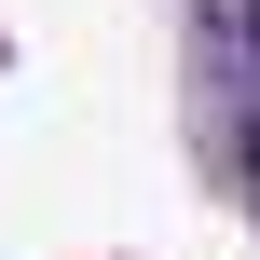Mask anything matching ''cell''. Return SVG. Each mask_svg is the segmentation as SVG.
Masks as SVG:
<instances>
[{"label": "cell", "mask_w": 260, "mask_h": 260, "mask_svg": "<svg viewBox=\"0 0 260 260\" xmlns=\"http://www.w3.org/2000/svg\"><path fill=\"white\" fill-rule=\"evenodd\" d=\"M247 178H260V96H247Z\"/></svg>", "instance_id": "7a4b0ae2"}, {"label": "cell", "mask_w": 260, "mask_h": 260, "mask_svg": "<svg viewBox=\"0 0 260 260\" xmlns=\"http://www.w3.org/2000/svg\"><path fill=\"white\" fill-rule=\"evenodd\" d=\"M233 82L260 96V0H233Z\"/></svg>", "instance_id": "6da1fadb"}]
</instances>
